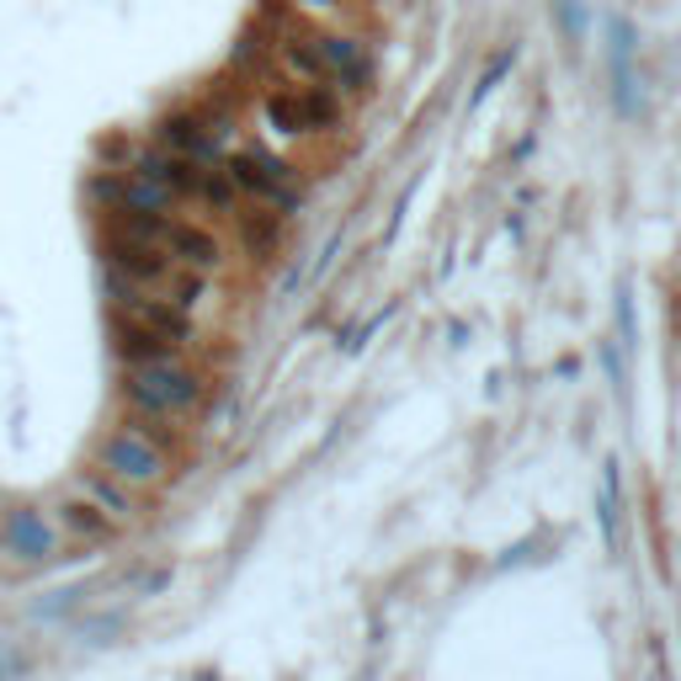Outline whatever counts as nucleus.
<instances>
[{"mask_svg":"<svg viewBox=\"0 0 681 681\" xmlns=\"http://www.w3.org/2000/svg\"><path fill=\"white\" fill-rule=\"evenodd\" d=\"M107 256H112V272L139 283V288H166L170 283V256L155 240H139V235H112L107 240Z\"/></svg>","mask_w":681,"mask_h":681,"instance_id":"obj_4","label":"nucleus"},{"mask_svg":"<svg viewBox=\"0 0 681 681\" xmlns=\"http://www.w3.org/2000/svg\"><path fill=\"white\" fill-rule=\"evenodd\" d=\"M612 97H618V112H639V70H633V27L612 22Z\"/></svg>","mask_w":681,"mask_h":681,"instance_id":"obj_9","label":"nucleus"},{"mask_svg":"<svg viewBox=\"0 0 681 681\" xmlns=\"http://www.w3.org/2000/svg\"><path fill=\"white\" fill-rule=\"evenodd\" d=\"M283 65H288L293 75L319 80V75H325V53H319V43H283Z\"/></svg>","mask_w":681,"mask_h":681,"instance_id":"obj_15","label":"nucleus"},{"mask_svg":"<svg viewBox=\"0 0 681 681\" xmlns=\"http://www.w3.org/2000/svg\"><path fill=\"white\" fill-rule=\"evenodd\" d=\"M224 170H229V181H235V187H245V193L277 197L283 208H293V203H298L288 166H283V160H272V155H261V149H245V155H235Z\"/></svg>","mask_w":681,"mask_h":681,"instance_id":"obj_5","label":"nucleus"},{"mask_svg":"<svg viewBox=\"0 0 681 681\" xmlns=\"http://www.w3.org/2000/svg\"><path fill=\"white\" fill-rule=\"evenodd\" d=\"M267 118H272V128H283V134H309V122H304V97H293V91L267 97Z\"/></svg>","mask_w":681,"mask_h":681,"instance_id":"obj_14","label":"nucleus"},{"mask_svg":"<svg viewBox=\"0 0 681 681\" xmlns=\"http://www.w3.org/2000/svg\"><path fill=\"white\" fill-rule=\"evenodd\" d=\"M101 463H107V474H118L122 485H160L166 480V453L139 426H122V432L101 442Z\"/></svg>","mask_w":681,"mask_h":681,"instance_id":"obj_2","label":"nucleus"},{"mask_svg":"<svg viewBox=\"0 0 681 681\" xmlns=\"http://www.w3.org/2000/svg\"><path fill=\"white\" fill-rule=\"evenodd\" d=\"M240 235H245V245H250V250H267V245L277 240V214H245Z\"/></svg>","mask_w":681,"mask_h":681,"instance_id":"obj_16","label":"nucleus"},{"mask_svg":"<svg viewBox=\"0 0 681 681\" xmlns=\"http://www.w3.org/2000/svg\"><path fill=\"white\" fill-rule=\"evenodd\" d=\"M166 256H176V261H187V267H197V272H214L219 267V240H214L208 229H197V224H170Z\"/></svg>","mask_w":681,"mask_h":681,"instance_id":"obj_10","label":"nucleus"},{"mask_svg":"<svg viewBox=\"0 0 681 681\" xmlns=\"http://www.w3.org/2000/svg\"><path fill=\"white\" fill-rule=\"evenodd\" d=\"M59 527H65V537H75V543H107V537L118 533V522L107 516V511H97L91 501H65L59 506Z\"/></svg>","mask_w":681,"mask_h":681,"instance_id":"obj_11","label":"nucleus"},{"mask_svg":"<svg viewBox=\"0 0 681 681\" xmlns=\"http://www.w3.org/2000/svg\"><path fill=\"white\" fill-rule=\"evenodd\" d=\"M128 399L149 415L193 411L197 399H203V384L176 363H139L134 373H128Z\"/></svg>","mask_w":681,"mask_h":681,"instance_id":"obj_1","label":"nucleus"},{"mask_svg":"<svg viewBox=\"0 0 681 681\" xmlns=\"http://www.w3.org/2000/svg\"><path fill=\"white\" fill-rule=\"evenodd\" d=\"M107 288H112V298H118L122 315H134L139 325H149V330H160L166 340H181L193 336V319H187V309H176L170 298H149V288H139V283H128V277H107Z\"/></svg>","mask_w":681,"mask_h":681,"instance_id":"obj_3","label":"nucleus"},{"mask_svg":"<svg viewBox=\"0 0 681 681\" xmlns=\"http://www.w3.org/2000/svg\"><path fill=\"white\" fill-rule=\"evenodd\" d=\"M564 32H570L575 43H581V32H585V22H581V6H570V0H564Z\"/></svg>","mask_w":681,"mask_h":681,"instance_id":"obj_18","label":"nucleus"},{"mask_svg":"<svg viewBox=\"0 0 681 681\" xmlns=\"http://www.w3.org/2000/svg\"><path fill=\"white\" fill-rule=\"evenodd\" d=\"M325 75H336L340 80V91H367V59L363 53H357V43H346V38H330V43H325Z\"/></svg>","mask_w":681,"mask_h":681,"instance_id":"obj_12","label":"nucleus"},{"mask_svg":"<svg viewBox=\"0 0 681 681\" xmlns=\"http://www.w3.org/2000/svg\"><path fill=\"white\" fill-rule=\"evenodd\" d=\"M304 6H336V0H304Z\"/></svg>","mask_w":681,"mask_h":681,"instance_id":"obj_19","label":"nucleus"},{"mask_svg":"<svg viewBox=\"0 0 681 681\" xmlns=\"http://www.w3.org/2000/svg\"><path fill=\"white\" fill-rule=\"evenodd\" d=\"M160 139H166L176 155H193V160L208 155V134H203V122L197 118H170L166 128H160Z\"/></svg>","mask_w":681,"mask_h":681,"instance_id":"obj_13","label":"nucleus"},{"mask_svg":"<svg viewBox=\"0 0 681 681\" xmlns=\"http://www.w3.org/2000/svg\"><path fill=\"white\" fill-rule=\"evenodd\" d=\"M304 97V122L309 128H330L336 122V97H325V91H298Z\"/></svg>","mask_w":681,"mask_h":681,"instance_id":"obj_17","label":"nucleus"},{"mask_svg":"<svg viewBox=\"0 0 681 681\" xmlns=\"http://www.w3.org/2000/svg\"><path fill=\"white\" fill-rule=\"evenodd\" d=\"M6 543H11V554L27 564L53 560V549H59V537H53V527L43 522V511H32V506H17L6 516Z\"/></svg>","mask_w":681,"mask_h":681,"instance_id":"obj_6","label":"nucleus"},{"mask_svg":"<svg viewBox=\"0 0 681 681\" xmlns=\"http://www.w3.org/2000/svg\"><path fill=\"white\" fill-rule=\"evenodd\" d=\"M75 495H80V501H91L97 511H107L112 522H134V516H139V506H134V495H128V485H122L118 474L80 468V474H75Z\"/></svg>","mask_w":681,"mask_h":681,"instance_id":"obj_8","label":"nucleus"},{"mask_svg":"<svg viewBox=\"0 0 681 681\" xmlns=\"http://www.w3.org/2000/svg\"><path fill=\"white\" fill-rule=\"evenodd\" d=\"M112 336H118V357L122 363H170V352H176V340H166L160 330H149V325H139L134 315H112Z\"/></svg>","mask_w":681,"mask_h":681,"instance_id":"obj_7","label":"nucleus"}]
</instances>
